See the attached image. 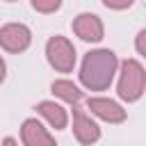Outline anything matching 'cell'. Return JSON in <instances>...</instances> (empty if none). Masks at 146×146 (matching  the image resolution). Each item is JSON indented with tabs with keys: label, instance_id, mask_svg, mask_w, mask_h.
Returning a JSON list of instances; mask_svg holds the SVG:
<instances>
[{
	"label": "cell",
	"instance_id": "ba28073f",
	"mask_svg": "<svg viewBox=\"0 0 146 146\" xmlns=\"http://www.w3.org/2000/svg\"><path fill=\"white\" fill-rule=\"evenodd\" d=\"M21 141L25 146H52L55 135L39 119H25L21 125Z\"/></svg>",
	"mask_w": 146,
	"mask_h": 146
},
{
	"label": "cell",
	"instance_id": "8992f818",
	"mask_svg": "<svg viewBox=\"0 0 146 146\" xmlns=\"http://www.w3.org/2000/svg\"><path fill=\"white\" fill-rule=\"evenodd\" d=\"M87 110H89L96 119H100V121H105V123H123V121L128 119V112H125L116 100L105 98V96H91V98L87 100Z\"/></svg>",
	"mask_w": 146,
	"mask_h": 146
},
{
	"label": "cell",
	"instance_id": "7c38bea8",
	"mask_svg": "<svg viewBox=\"0 0 146 146\" xmlns=\"http://www.w3.org/2000/svg\"><path fill=\"white\" fill-rule=\"evenodd\" d=\"M107 9H114V11H121V9H128L135 5V0H100Z\"/></svg>",
	"mask_w": 146,
	"mask_h": 146
},
{
	"label": "cell",
	"instance_id": "52a82bcc",
	"mask_svg": "<svg viewBox=\"0 0 146 146\" xmlns=\"http://www.w3.org/2000/svg\"><path fill=\"white\" fill-rule=\"evenodd\" d=\"M73 137L80 141V144H84V146H89V144H96L98 139H100V128H98V123L91 119V114H87L82 107H78V105H73Z\"/></svg>",
	"mask_w": 146,
	"mask_h": 146
},
{
	"label": "cell",
	"instance_id": "5bb4252c",
	"mask_svg": "<svg viewBox=\"0 0 146 146\" xmlns=\"http://www.w3.org/2000/svg\"><path fill=\"white\" fill-rule=\"evenodd\" d=\"M5 78H7V64H5V59H2V55H0V84L5 82Z\"/></svg>",
	"mask_w": 146,
	"mask_h": 146
},
{
	"label": "cell",
	"instance_id": "30bf717a",
	"mask_svg": "<svg viewBox=\"0 0 146 146\" xmlns=\"http://www.w3.org/2000/svg\"><path fill=\"white\" fill-rule=\"evenodd\" d=\"M50 91H52V96H57L59 100H64L68 105H78L82 100V96H84L80 91V87L75 82H71V80H55L50 84Z\"/></svg>",
	"mask_w": 146,
	"mask_h": 146
},
{
	"label": "cell",
	"instance_id": "277c9868",
	"mask_svg": "<svg viewBox=\"0 0 146 146\" xmlns=\"http://www.w3.org/2000/svg\"><path fill=\"white\" fill-rule=\"evenodd\" d=\"M32 43V32L23 23H7L0 27V48L7 52H25Z\"/></svg>",
	"mask_w": 146,
	"mask_h": 146
},
{
	"label": "cell",
	"instance_id": "8fae6325",
	"mask_svg": "<svg viewBox=\"0 0 146 146\" xmlns=\"http://www.w3.org/2000/svg\"><path fill=\"white\" fill-rule=\"evenodd\" d=\"M32 9H36L39 14H55L62 7V0H30Z\"/></svg>",
	"mask_w": 146,
	"mask_h": 146
},
{
	"label": "cell",
	"instance_id": "3957f363",
	"mask_svg": "<svg viewBox=\"0 0 146 146\" xmlns=\"http://www.w3.org/2000/svg\"><path fill=\"white\" fill-rule=\"evenodd\" d=\"M46 59L57 73H71L75 68V59H78L75 46L66 36L55 34L46 41Z\"/></svg>",
	"mask_w": 146,
	"mask_h": 146
},
{
	"label": "cell",
	"instance_id": "9c48e42d",
	"mask_svg": "<svg viewBox=\"0 0 146 146\" xmlns=\"http://www.w3.org/2000/svg\"><path fill=\"white\" fill-rule=\"evenodd\" d=\"M34 110L55 130H64L68 125V112H66V107L59 105V103H55V100H41V103H36Z\"/></svg>",
	"mask_w": 146,
	"mask_h": 146
},
{
	"label": "cell",
	"instance_id": "2e32d148",
	"mask_svg": "<svg viewBox=\"0 0 146 146\" xmlns=\"http://www.w3.org/2000/svg\"><path fill=\"white\" fill-rule=\"evenodd\" d=\"M5 2H14V0H5Z\"/></svg>",
	"mask_w": 146,
	"mask_h": 146
},
{
	"label": "cell",
	"instance_id": "9a60e30c",
	"mask_svg": "<svg viewBox=\"0 0 146 146\" xmlns=\"http://www.w3.org/2000/svg\"><path fill=\"white\" fill-rule=\"evenodd\" d=\"M2 144H7V146H14V144H18V139H14V137H5V139H2Z\"/></svg>",
	"mask_w": 146,
	"mask_h": 146
},
{
	"label": "cell",
	"instance_id": "7a4b0ae2",
	"mask_svg": "<svg viewBox=\"0 0 146 146\" xmlns=\"http://www.w3.org/2000/svg\"><path fill=\"white\" fill-rule=\"evenodd\" d=\"M119 82L116 94L123 103H137L146 89V71L139 59H123L119 62Z\"/></svg>",
	"mask_w": 146,
	"mask_h": 146
},
{
	"label": "cell",
	"instance_id": "6da1fadb",
	"mask_svg": "<svg viewBox=\"0 0 146 146\" xmlns=\"http://www.w3.org/2000/svg\"><path fill=\"white\" fill-rule=\"evenodd\" d=\"M119 71V57L110 48L89 50L80 64V84L89 91H105L114 82Z\"/></svg>",
	"mask_w": 146,
	"mask_h": 146
},
{
	"label": "cell",
	"instance_id": "5b68a950",
	"mask_svg": "<svg viewBox=\"0 0 146 146\" xmlns=\"http://www.w3.org/2000/svg\"><path fill=\"white\" fill-rule=\"evenodd\" d=\"M71 27H73L75 36H80V39L87 41V43H98V41H103V36H105V25H103V21H100L96 14H91V11L78 14V16L73 18V23H71Z\"/></svg>",
	"mask_w": 146,
	"mask_h": 146
},
{
	"label": "cell",
	"instance_id": "4fadbf2b",
	"mask_svg": "<svg viewBox=\"0 0 146 146\" xmlns=\"http://www.w3.org/2000/svg\"><path fill=\"white\" fill-rule=\"evenodd\" d=\"M135 48H137V55H146V30H139L137 32V39H135Z\"/></svg>",
	"mask_w": 146,
	"mask_h": 146
}]
</instances>
